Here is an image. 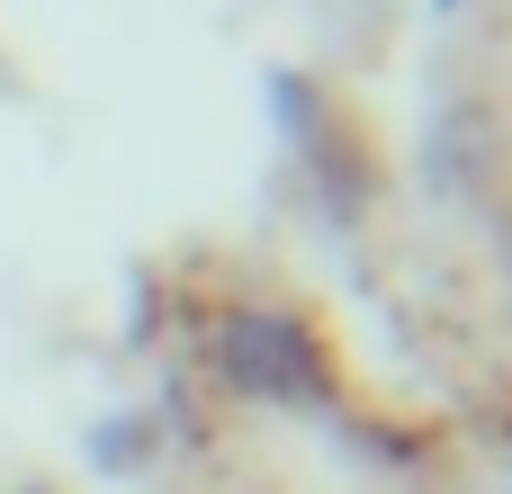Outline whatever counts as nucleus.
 I'll return each mask as SVG.
<instances>
[{
  "mask_svg": "<svg viewBox=\"0 0 512 494\" xmlns=\"http://www.w3.org/2000/svg\"><path fill=\"white\" fill-rule=\"evenodd\" d=\"M225 351H234V369H243L252 387H279V396H297V387L315 378L306 333H297V324H279V315H243V324L225 333Z\"/></svg>",
  "mask_w": 512,
  "mask_h": 494,
  "instance_id": "1",
  "label": "nucleus"
}]
</instances>
